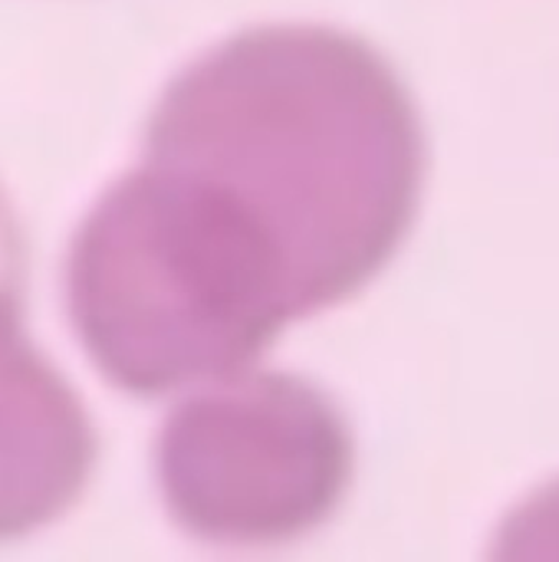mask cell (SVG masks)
<instances>
[{"label":"cell","mask_w":559,"mask_h":562,"mask_svg":"<svg viewBox=\"0 0 559 562\" xmlns=\"http://www.w3.org/2000/svg\"><path fill=\"white\" fill-rule=\"evenodd\" d=\"M214 267L280 323L362 290L412 227L425 138L392 66L323 26H267L185 69L142 165Z\"/></svg>","instance_id":"1"},{"label":"cell","mask_w":559,"mask_h":562,"mask_svg":"<svg viewBox=\"0 0 559 562\" xmlns=\"http://www.w3.org/2000/svg\"><path fill=\"white\" fill-rule=\"evenodd\" d=\"M155 468L188 533L254 547L293 540L339 507L353 445L320 389L241 369L171 412Z\"/></svg>","instance_id":"2"},{"label":"cell","mask_w":559,"mask_h":562,"mask_svg":"<svg viewBox=\"0 0 559 562\" xmlns=\"http://www.w3.org/2000/svg\"><path fill=\"white\" fill-rule=\"evenodd\" d=\"M92 461L79 398L23 339L16 293H0V540L69 510Z\"/></svg>","instance_id":"3"},{"label":"cell","mask_w":559,"mask_h":562,"mask_svg":"<svg viewBox=\"0 0 559 562\" xmlns=\"http://www.w3.org/2000/svg\"><path fill=\"white\" fill-rule=\"evenodd\" d=\"M13 277H16V237H13V224L0 204V293H16Z\"/></svg>","instance_id":"4"}]
</instances>
